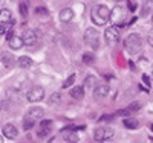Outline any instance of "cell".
<instances>
[{
  "label": "cell",
  "mask_w": 153,
  "mask_h": 143,
  "mask_svg": "<svg viewBox=\"0 0 153 143\" xmlns=\"http://www.w3.org/2000/svg\"><path fill=\"white\" fill-rule=\"evenodd\" d=\"M109 14H110V9H109L106 5H97V6H94L92 11H91L92 21H94L97 26H104V24L109 21Z\"/></svg>",
  "instance_id": "6da1fadb"
},
{
  "label": "cell",
  "mask_w": 153,
  "mask_h": 143,
  "mask_svg": "<svg viewBox=\"0 0 153 143\" xmlns=\"http://www.w3.org/2000/svg\"><path fill=\"white\" fill-rule=\"evenodd\" d=\"M124 47H126V50L129 52V54L136 55L138 52L141 50V37H139L138 34H130L129 37L126 38Z\"/></svg>",
  "instance_id": "7a4b0ae2"
},
{
  "label": "cell",
  "mask_w": 153,
  "mask_h": 143,
  "mask_svg": "<svg viewBox=\"0 0 153 143\" xmlns=\"http://www.w3.org/2000/svg\"><path fill=\"white\" fill-rule=\"evenodd\" d=\"M109 20L113 23V26H124L126 24V9L123 6H115L109 14Z\"/></svg>",
  "instance_id": "3957f363"
},
{
  "label": "cell",
  "mask_w": 153,
  "mask_h": 143,
  "mask_svg": "<svg viewBox=\"0 0 153 143\" xmlns=\"http://www.w3.org/2000/svg\"><path fill=\"white\" fill-rule=\"evenodd\" d=\"M84 41H86V44H89L92 49H98V46H100V32L97 31V29H87L86 31V34H84Z\"/></svg>",
  "instance_id": "277c9868"
},
{
  "label": "cell",
  "mask_w": 153,
  "mask_h": 143,
  "mask_svg": "<svg viewBox=\"0 0 153 143\" xmlns=\"http://www.w3.org/2000/svg\"><path fill=\"white\" fill-rule=\"evenodd\" d=\"M112 137H113V129L109 128V126H101V128H98L97 131H95V134H94L95 142H107V140H110Z\"/></svg>",
  "instance_id": "5b68a950"
},
{
  "label": "cell",
  "mask_w": 153,
  "mask_h": 143,
  "mask_svg": "<svg viewBox=\"0 0 153 143\" xmlns=\"http://www.w3.org/2000/svg\"><path fill=\"white\" fill-rule=\"evenodd\" d=\"M104 38L107 44H117L120 41V32L117 29V26H110L109 29L104 31Z\"/></svg>",
  "instance_id": "8992f818"
},
{
  "label": "cell",
  "mask_w": 153,
  "mask_h": 143,
  "mask_svg": "<svg viewBox=\"0 0 153 143\" xmlns=\"http://www.w3.org/2000/svg\"><path fill=\"white\" fill-rule=\"evenodd\" d=\"M26 98H28L29 102H40L45 98V90L42 87H34V88H31L28 92Z\"/></svg>",
  "instance_id": "52a82bcc"
},
{
  "label": "cell",
  "mask_w": 153,
  "mask_h": 143,
  "mask_svg": "<svg viewBox=\"0 0 153 143\" xmlns=\"http://www.w3.org/2000/svg\"><path fill=\"white\" fill-rule=\"evenodd\" d=\"M22 40H23V44H26V46H34V44L37 43V32L32 31V29H26V31L23 32Z\"/></svg>",
  "instance_id": "ba28073f"
},
{
  "label": "cell",
  "mask_w": 153,
  "mask_h": 143,
  "mask_svg": "<svg viewBox=\"0 0 153 143\" xmlns=\"http://www.w3.org/2000/svg\"><path fill=\"white\" fill-rule=\"evenodd\" d=\"M109 95V85L106 84H101V85H97L95 90H94V98L95 99H104L106 96Z\"/></svg>",
  "instance_id": "9c48e42d"
},
{
  "label": "cell",
  "mask_w": 153,
  "mask_h": 143,
  "mask_svg": "<svg viewBox=\"0 0 153 143\" xmlns=\"http://www.w3.org/2000/svg\"><path fill=\"white\" fill-rule=\"evenodd\" d=\"M8 44H9V47H11L12 50H19V49H22V47L25 46L22 37H17V35H14V34L8 38Z\"/></svg>",
  "instance_id": "30bf717a"
},
{
  "label": "cell",
  "mask_w": 153,
  "mask_h": 143,
  "mask_svg": "<svg viewBox=\"0 0 153 143\" xmlns=\"http://www.w3.org/2000/svg\"><path fill=\"white\" fill-rule=\"evenodd\" d=\"M17 134H19V131H17V128L12 125V123H6V125L3 126V136H5L6 139L14 140V139L17 137Z\"/></svg>",
  "instance_id": "8fae6325"
},
{
  "label": "cell",
  "mask_w": 153,
  "mask_h": 143,
  "mask_svg": "<svg viewBox=\"0 0 153 143\" xmlns=\"http://www.w3.org/2000/svg\"><path fill=\"white\" fill-rule=\"evenodd\" d=\"M51 125H52V120H42L37 136L40 137V139H42V137H46V136L51 133Z\"/></svg>",
  "instance_id": "7c38bea8"
},
{
  "label": "cell",
  "mask_w": 153,
  "mask_h": 143,
  "mask_svg": "<svg viewBox=\"0 0 153 143\" xmlns=\"http://www.w3.org/2000/svg\"><path fill=\"white\" fill-rule=\"evenodd\" d=\"M61 133H63V136H65V142H68V143H76V142L80 140L78 139V134L74 133L72 129H66V131L63 129Z\"/></svg>",
  "instance_id": "4fadbf2b"
},
{
  "label": "cell",
  "mask_w": 153,
  "mask_h": 143,
  "mask_svg": "<svg viewBox=\"0 0 153 143\" xmlns=\"http://www.w3.org/2000/svg\"><path fill=\"white\" fill-rule=\"evenodd\" d=\"M74 17H75L74 11H72V9H69V8L63 9V11L60 12V20H61L63 23H69V21H71Z\"/></svg>",
  "instance_id": "5bb4252c"
},
{
  "label": "cell",
  "mask_w": 153,
  "mask_h": 143,
  "mask_svg": "<svg viewBox=\"0 0 153 143\" xmlns=\"http://www.w3.org/2000/svg\"><path fill=\"white\" fill-rule=\"evenodd\" d=\"M71 96H72L74 99H76V100H81V99L84 98V88H83L81 85L72 87V90H71Z\"/></svg>",
  "instance_id": "9a60e30c"
},
{
  "label": "cell",
  "mask_w": 153,
  "mask_h": 143,
  "mask_svg": "<svg viewBox=\"0 0 153 143\" xmlns=\"http://www.w3.org/2000/svg\"><path fill=\"white\" fill-rule=\"evenodd\" d=\"M45 114V111H43V108H40V107H32L29 111H28V114L26 116H29V117H32V119H40L42 116Z\"/></svg>",
  "instance_id": "2e32d148"
},
{
  "label": "cell",
  "mask_w": 153,
  "mask_h": 143,
  "mask_svg": "<svg viewBox=\"0 0 153 143\" xmlns=\"http://www.w3.org/2000/svg\"><path fill=\"white\" fill-rule=\"evenodd\" d=\"M12 20V14H11V11L3 8V9H0V23H11Z\"/></svg>",
  "instance_id": "e0dca14e"
},
{
  "label": "cell",
  "mask_w": 153,
  "mask_h": 143,
  "mask_svg": "<svg viewBox=\"0 0 153 143\" xmlns=\"http://www.w3.org/2000/svg\"><path fill=\"white\" fill-rule=\"evenodd\" d=\"M17 66H20L22 69H29L32 66V59L29 56H20L17 59Z\"/></svg>",
  "instance_id": "ac0fdd59"
},
{
  "label": "cell",
  "mask_w": 153,
  "mask_h": 143,
  "mask_svg": "<svg viewBox=\"0 0 153 143\" xmlns=\"http://www.w3.org/2000/svg\"><path fill=\"white\" fill-rule=\"evenodd\" d=\"M124 126H126L127 129H136V128L139 126V123H138V120H136V119L126 117V119H124Z\"/></svg>",
  "instance_id": "d6986e66"
},
{
  "label": "cell",
  "mask_w": 153,
  "mask_h": 143,
  "mask_svg": "<svg viewBox=\"0 0 153 143\" xmlns=\"http://www.w3.org/2000/svg\"><path fill=\"white\" fill-rule=\"evenodd\" d=\"M34 123H35V119L26 116V117L23 119V129H25V131H29V129L34 128Z\"/></svg>",
  "instance_id": "ffe728a7"
},
{
  "label": "cell",
  "mask_w": 153,
  "mask_h": 143,
  "mask_svg": "<svg viewBox=\"0 0 153 143\" xmlns=\"http://www.w3.org/2000/svg\"><path fill=\"white\" fill-rule=\"evenodd\" d=\"M74 82H75V75H71L68 79L63 82V88H69V87H72L74 85Z\"/></svg>",
  "instance_id": "44dd1931"
},
{
  "label": "cell",
  "mask_w": 153,
  "mask_h": 143,
  "mask_svg": "<svg viewBox=\"0 0 153 143\" xmlns=\"http://www.w3.org/2000/svg\"><path fill=\"white\" fill-rule=\"evenodd\" d=\"M83 61H84L86 64H92V62L95 61V58H94L92 54H84V55H83Z\"/></svg>",
  "instance_id": "7402d4cb"
},
{
  "label": "cell",
  "mask_w": 153,
  "mask_h": 143,
  "mask_svg": "<svg viewBox=\"0 0 153 143\" xmlns=\"http://www.w3.org/2000/svg\"><path fill=\"white\" fill-rule=\"evenodd\" d=\"M84 85H86V87H95V78H94L92 75H91V76H87Z\"/></svg>",
  "instance_id": "603a6c76"
},
{
  "label": "cell",
  "mask_w": 153,
  "mask_h": 143,
  "mask_svg": "<svg viewBox=\"0 0 153 143\" xmlns=\"http://www.w3.org/2000/svg\"><path fill=\"white\" fill-rule=\"evenodd\" d=\"M61 100V96H60V93H54L52 96H51V99H49V102L51 103H58Z\"/></svg>",
  "instance_id": "cb8c5ba5"
},
{
  "label": "cell",
  "mask_w": 153,
  "mask_h": 143,
  "mask_svg": "<svg viewBox=\"0 0 153 143\" xmlns=\"http://www.w3.org/2000/svg\"><path fill=\"white\" fill-rule=\"evenodd\" d=\"M20 14L23 17H28V5L26 3H20Z\"/></svg>",
  "instance_id": "d4e9b609"
},
{
  "label": "cell",
  "mask_w": 153,
  "mask_h": 143,
  "mask_svg": "<svg viewBox=\"0 0 153 143\" xmlns=\"http://www.w3.org/2000/svg\"><path fill=\"white\" fill-rule=\"evenodd\" d=\"M139 107H141V105H139L138 102H133V103H130V105L127 107V110H129V111L132 113V111H138V110H139Z\"/></svg>",
  "instance_id": "484cf974"
},
{
  "label": "cell",
  "mask_w": 153,
  "mask_h": 143,
  "mask_svg": "<svg viewBox=\"0 0 153 143\" xmlns=\"http://www.w3.org/2000/svg\"><path fill=\"white\" fill-rule=\"evenodd\" d=\"M143 79H144V82L147 84V87L152 88V79H150V76H149V75H144V76H143Z\"/></svg>",
  "instance_id": "4316f807"
},
{
  "label": "cell",
  "mask_w": 153,
  "mask_h": 143,
  "mask_svg": "<svg viewBox=\"0 0 153 143\" xmlns=\"http://www.w3.org/2000/svg\"><path fill=\"white\" fill-rule=\"evenodd\" d=\"M117 114H118V116H129L130 111H129V110H121V111H118Z\"/></svg>",
  "instance_id": "83f0119b"
},
{
  "label": "cell",
  "mask_w": 153,
  "mask_h": 143,
  "mask_svg": "<svg viewBox=\"0 0 153 143\" xmlns=\"http://www.w3.org/2000/svg\"><path fill=\"white\" fill-rule=\"evenodd\" d=\"M5 34H6V28L3 23H0V35H5Z\"/></svg>",
  "instance_id": "f1b7e54d"
},
{
  "label": "cell",
  "mask_w": 153,
  "mask_h": 143,
  "mask_svg": "<svg viewBox=\"0 0 153 143\" xmlns=\"http://www.w3.org/2000/svg\"><path fill=\"white\" fill-rule=\"evenodd\" d=\"M129 9H130V11H135V5H133L132 2H129Z\"/></svg>",
  "instance_id": "f546056e"
},
{
  "label": "cell",
  "mask_w": 153,
  "mask_h": 143,
  "mask_svg": "<svg viewBox=\"0 0 153 143\" xmlns=\"http://www.w3.org/2000/svg\"><path fill=\"white\" fill-rule=\"evenodd\" d=\"M0 143H3V137L2 136H0Z\"/></svg>",
  "instance_id": "4dcf8cb0"
},
{
  "label": "cell",
  "mask_w": 153,
  "mask_h": 143,
  "mask_svg": "<svg viewBox=\"0 0 153 143\" xmlns=\"http://www.w3.org/2000/svg\"><path fill=\"white\" fill-rule=\"evenodd\" d=\"M115 2H121V0H115Z\"/></svg>",
  "instance_id": "1f68e13d"
},
{
  "label": "cell",
  "mask_w": 153,
  "mask_h": 143,
  "mask_svg": "<svg viewBox=\"0 0 153 143\" xmlns=\"http://www.w3.org/2000/svg\"><path fill=\"white\" fill-rule=\"evenodd\" d=\"M0 111H2V105H0Z\"/></svg>",
  "instance_id": "d6a6232c"
}]
</instances>
